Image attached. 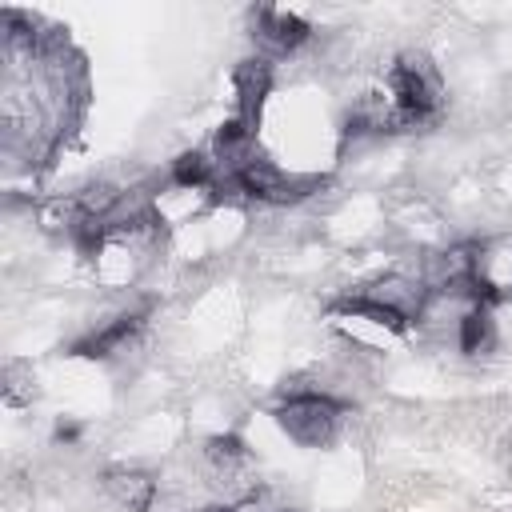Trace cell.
<instances>
[{
    "instance_id": "obj_9",
    "label": "cell",
    "mask_w": 512,
    "mask_h": 512,
    "mask_svg": "<svg viewBox=\"0 0 512 512\" xmlns=\"http://www.w3.org/2000/svg\"><path fill=\"white\" fill-rule=\"evenodd\" d=\"M216 180V160L208 152H180L172 160V184L184 188V192H208Z\"/></svg>"
},
{
    "instance_id": "obj_5",
    "label": "cell",
    "mask_w": 512,
    "mask_h": 512,
    "mask_svg": "<svg viewBox=\"0 0 512 512\" xmlns=\"http://www.w3.org/2000/svg\"><path fill=\"white\" fill-rule=\"evenodd\" d=\"M236 96H240V120L244 124H252L256 128V116H260V104L268 100V88H272V64L264 60V56H256V60H244V64H236Z\"/></svg>"
},
{
    "instance_id": "obj_3",
    "label": "cell",
    "mask_w": 512,
    "mask_h": 512,
    "mask_svg": "<svg viewBox=\"0 0 512 512\" xmlns=\"http://www.w3.org/2000/svg\"><path fill=\"white\" fill-rule=\"evenodd\" d=\"M252 36L268 48V52H276V56H288V52H296L300 44H308V36H312V24L304 20V16H296V12H284V8H272V4H260L256 12H252Z\"/></svg>"
},
{
    "instance_id": "obj_2",
    "label": "cell",
    "mask_w": 512,
    "mask_h": 512,
    "mask_svg": "<svg viewBox=\"0 0 512 512\" xmlns=\"http://www.w3.org/2000/svg\"><path fill=\"white\" fill-rule=\"evenodd\" d=\"M340 416H344V400L320 392V388H292L276 408H272V420L280 424V432L304 448H320L336 436L340 428Z\"/></svg>"
},
{
    "instance_id": "obj_10",
    "label": "cell",
    "mask_w": 512,
    "mask_h": 512,
    "mask_svg": "<svg viewBox=\"0 0 512 512\" xmlns=\"http://www.w3.org/2000/svg\"><path fill=\"white\" fill-rule=\"evenodd\" d=\"M84 216H88V212H84L80 196L72 192V196H52V200H44L40 212H36V224H40L44 232H64V236H72Z\"/></svg>"
},
{
    "instance_id": "obj_8",
    "label": "cell",
    "mask_w": 512,
    "mask_h": 512,
    "mask_svg": "<svg viewBox=\"0 0 512 512\" xmlns=\"http://www.w3.org/2000/svg\"><path fill=\"white\" fill-rule=\"evenodd\" d=\"M336 312H344V316H360V320L380 324V328H388V332H396V336L408 332V324H412L404 312H396V308H388V304H380V300H372V296H364V292L336 300Z\"/></svg>"
},
{
    "instance_id": "obj_1",
    "label": "cell",
    "mask_w": 512,
    "mask_h": 512,
    "mask_svg": "<svg viewBox=\"0 0 512 512\" xmlns=\"http://www.w3.org/2000/svg\"><path fill=\"white\" fill-rule=\"evenodd\" d=\"M388 88H392V116H388V132H412L424 128L440 116L444 104V88L436 68L428 64V56L420 52H404L392 68H388Z\"/></svg>"
},
{
    "instance_id": "obj_6",
    "label": "cell",
    "mask_w": 512,
    "mask_h": 512,
    "mask_svg": "<svg viewBox=\"0 0 512 512\" xmlns=\"http://www.w3.org/2000/svg\"><path fill=\"white\" fill-rule=\"evenodd\" d=\"M104 492L128 512H148L156 500V476L144 468H112L104 476Z\"/></svg>"
},
{
    "instance_id": "obj_11",
    "label": "cell",
    "mask_w": 512,
    "mask_h": 512,
    "mask_svg": "<svg viewBox=\"0 0 512 512\" xmlns=\"http://www.w3.org/2000/svg\"><path fill=\"white\" fill-rule=\"evenodd\" d=\"M204 456H208V464H212L220 476H236V472L248 464V444H244L236 432H220V436H212V440L204 444Z\"/></svg>"
},
{
    "instance_id": "obj_12",
    "label": "cell",
    "mask_w": 512,
    "mask_h": 512,
    "mask_svg": "<svg viewBox=\"0 0 512 512\" xmlns=\"http://www.w3.org/2000/svg\"><path fill=\"white\" fill-rule=\"evenodd\" d=\"M0 392H4V404H12V408L32 404V396H36V376H32V368L20 364V360H8V364H4V376H0Z\"/></svg>"
},
{
    "instance_id": "obj_13",
    "label": "cell",
    "mask_w": 512,
    "mask_h": 512,
    "mask_svg": "<svg viewBox=\"0 0 512 512\" xmlns=\"http://www.w3.org/2000/svg\"><path fill=\"white\" fill-rule=\"evenodd\" d=\"M76 436H80V424H72V420H60V424H56V440H60V444H72Z\"/></svg>"
},
{
    "instance_id": "obj_7",
    "label": "cell",
    "mask_w": 512,
    "mask_h": 512,
    "mask_svg": "<svg viewBox=\"0 0 512 512\" xmlns=\"http://www.w3.org/2000/svg\"><path fill=\"white\" fill-rule=\"evenodd\" d=\"M456 340L464 356H484L496 344V320H492V304H472L460 312L456 320Z\"/></svg>"
},
{
    "instance_id": "obj_4",
    "label": "cell",
    "mask_w": 512,
    "mask_h": 512,
    "mask_svg": "<svg viewBox=\"0 0 512 512\" xmlns=\"http://www.w3.org/2000/svg\"><path fill=\"white\" fill-rule=\"evenodd\" d=\"M144 328V312H120L116 320H108L104 328L88 332L84 340L72 344V356H84V360H108L116 352H124Z\"/></svg>"
}]
</instances>
